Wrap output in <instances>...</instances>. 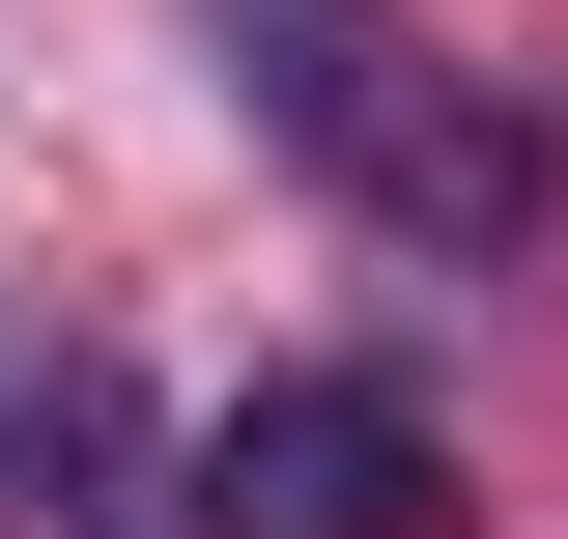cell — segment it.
Instances as JSON below:
<instances>
[{"mask_svg": "<svg viewBox=\"0 0 568 539\" xmlns=\"http://www.w3.org/2000/svg\"><path fill=\"white\" fill-rule=\"evenodd\" d=\"M426 511H455V455L398 369H256L200 426V539H426Z\"/></svg>", "mask_w": 568, "mask_h": 539, "instance_id": "obj_1", "label": "cell"}]
</instances>
